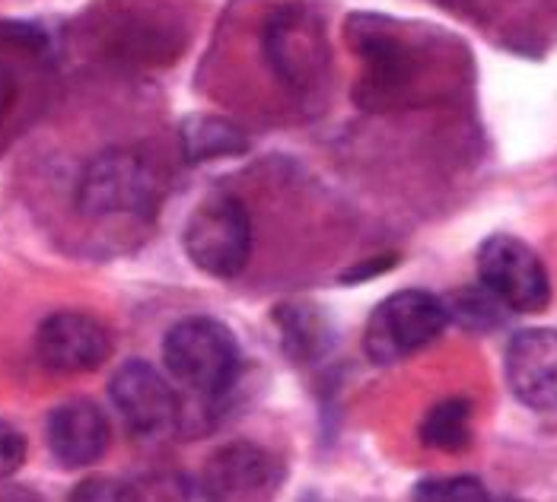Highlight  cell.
<instances>
[{
  "label": "cell",
  "mask_w": 557,
  "mask_h": 502,
  "mask_svg": "<svg viewBox=\"0 0 557 502\" xmlns=\"http://www.w3.org/2000/svg\"><path fill=\"white\" fill-rule=\"evenodd\" d=\"M350 51L360 58L363 74L354 86V102L367 112H392L421 105L433 96V71L446 67L459 51H440L449 42L443 33L408 26L395 16L354 13L344 26Z\"/></svg>",
  "instance_id": "obj_1"
},
{
  "label": "cell",
  "mask_w": 557,
  "mask_h": 502,
  "mask_svg": "<svg viewBox=\"0 0 557 502\" xmlns=\"http://www.w3.org/2000/svg\"><path fill=\"white\" fill-rule=\"evenodd\" d=\"M261 58L271 77L294 99H319L332 74V42L325 20L300 0L274 7L261 26Z\"/></svg>",
  "instance_id": "obj_2"
},
{
  "label": "cell",
  "mask_w": 557,
  "mask_h": 502,
  "mask_svg": "<svg viewBox=\"0 0 557 502\" xmlns=\"http://www.w3.org/2000/svg\"><path fill=\"white\" fill-rule=\"evenodd\" d=\"M163 366L172 381L195 398L220 401L239 381L243 347L220 318L188 315L163 337Z\"/></svg>",
  "instance_id": "obj_3"
},
{
  "label": "cell",
  "mask_w": 557,
  "mask_h": 502,
  "mask_svg": "<svg viewBox=\"0 0 557 502\" xmlns=\"http://www.w3.org/2000/svg\"><path fill=\"white\" fill-rule=\"evenodd\" d=\"M163 201V181L153 163L128 147H112L92 156L77 178L74 204L86 219H153Z\"/></svg>",
  "instance_id": "obj_4"
},
{
  "label": "cell",
  "mask_w": 557,
  "mask_h": 502,
  "mask_svg": "<svg viewBox=\"0 0 557 502\" xmlns=\"http://www.w3.org/2000/svg\"><path fill=\"white\" fill-rule=\"evenodd\" d=\"M185 258L214 280H236L252 258V216L236 194H211L182 229Z\"/></svg>",
  "instance_id": "obj_5"
},
{
  "label": "cell",
  "mask_w": 557,
  "mask_h": 502,
  "mask_svg": "<svg viewBox=\"0 0 557 502\" xmlns=\"http://www.w3.org/2000/svg\"><path fill=\"white\" fill-rule=\"evenodd\" d=\"M446 328L449 312L440 296L430 290H398L373 309L363 328V353L373 366H395L428 350Z\"/></svg>",
  "instance_id": "obj_6"
},
{
  "label": "cell",
  "mask_w": 557,
  "mask_h": 502,
  "mask_svg": "<svg viewBox=\"0 0 557 502\" xmlns=\"http://www.w3.org/2000/svg\"><path fill=\"white\" fill-rule=\"evenodd\" d=\"M478 284L507 312L535 315L552 305V277L539 251L510 233H497L478 249Z\"/></svg>",
  "instance_id": "obj_7"
},
{
  "label": "cell",
  "mask_w": 557,
  "mask_h": 502,
  "mask_svg": "<svg viewBox=\"0 0 557 502\" xmlns=\"http://www.w3.org/2000/svg\"><path fill=\"white\" fill-rule=\"evenodd\" d=\"M112 350L109 328L77 309L51 312L36 331V356L58 376H89L112 360Z\"/></svg>",
  "instance_id": "obj_8"
},
{
  "label": "cell",
  "mask_w": 557,
  "mask_h": 502,
  "mask_svg": "<svg viewBox=\"0 0 557 502\" xmlns=\"http://www.w3.org/2000/svg\"><path fill=\"white\" fill-rule=\"evenodd\" d=\"M109 398L119 417L125 419V426L140 439L166 436L182 417L175 388L147 360L122 363L109 381Z\"/></svg>",
  "instance_id": "obj_9"
},
{
  "label": "cell",
  "mask_w": 557,
  "mask_h": 502,
  "mask_svg": "<svg viewBox=\"0 0 557 502\" xmlns=\"http://www.w3.org/2000/svg\"><path fill=\"white\" fill-rule=\"evenodd\" d=\"M284 484V464L256 442H226L205 461L201 493L208 500H261Z\"/></svg>",
  "instance_id": "obj_10"
},
{
  "label": "cell",
  "mask_w": 557,
  "mask_h": 502,
  "mask_svg": "<svg viewBox=\"0 0 557 502\" xmlns=\"http://www.w3.org/2000/svg\"><path fill=\"white\" fill-rule=\"evenodd\" d=\"M504 376L513 398L539 414H557V331L525 328L510 340Z\"/></svg>",
  "instance_id": "obj_11"
},
{
  "label": "cell",
  "mask_w": 557,
  "mask_h": 502,
  "mask_svg": "<svg viewBox=\"0 0 557 502\" xmlns=\"http://www.w3.org/2000/svg\"><path fill=\"white\" fill-rule=\"evenodd\" d=\"M109 417L92 401L58 404L45 419V445L64 470L89 467L109 452Z\"/></svg>",
  "instance_id": "obj_12"
},
{
  "label": "cell",
  "mask_w": 557,
  "mask_h": 502,
  "mask_svg": "<svg viewBox=\"0 0 557 502\" xmlns=\"http://www.w3.org/2000/svg\"><path fill=\"white\" fill-rule=\"evenodd\" d=\"M271 322L277 328V347L294 366H319L325 363L335 347H338V328L325 315L322 305L306 302V299H290L274 305Z\"/></svg>",
  "instance_id": "obj_13"
},
{
  "label": "cell",
  "mask_w": 557,
  "mask_h": 502,
  "mask_svg": "<svg viewBox=\"0 0 557 502\" xmlns=\"http://www.w3.org/2000/svg\"><path fill=\"white\" fill-rule=\"evenodd\" d=\"M249 147H252V140H249L246 127L223 118V115L195 112L178 122V153L188 166L236 160V156H246Z\"/></svg>",
  "instance_id": "obj_14"
},
{
  "label": "cell",
  "mask_w": 557,
  "mask_h": 502,
  "mask_svg": "<svg viewBox=\"0 0 557 502\" xmlns=\"http://www.w3.org/2000/svg\"><path fill=\"white\" fill-rule=\"evenodd\" d=\"M472 401L469 398H446L440 404H433L421 426H418V439L424 449L433 452H466L472 445Z\"/></svg>",
  "instance_id": "obj_15"
},
{
  "label": "cell",
  "mask_w": 557,
  "mask_h": 502,
  "mask_svg": "<svg viewBox=\"0 0 557 502\" xmlns=\"http://www.w3.org/2000/svg\"><path fill=\"white\" fill-rule=\"evenodd\" d=\"M446 302V312H449V322H456L459 328L472 331V335H487L494 328L504 325V305L487 293L481 284L472 287V290H459L453 293Z\"/></svg>",
  "instance_id": "obj_16"
},
{
  "label": "cell",
  "mask_w": 557,
  "mask_h": 502,
  "mask_svg": "<svg viewBox=\"0 0 557 502\" xmlns=\"http://www.w3.org/2000/svg\"><path fill=\"white\" fill-rule=\"evenodd\" d=\"M411 500L421 502H481L487 500V487L472 474H446L418 480L411 490Z\"/></svg>",
  "instance_id": "obj_17"
},
{
  "label": "cell",
  "mask_w": 557,
  "mask_h": 502,
  "mask_svg": "<svg viewBox=\"0 0 557 502\" xmlns=\"http://www.w3.org/2000/svg\"><path fill=\"white\" fill-rule=\"evenodd\" d=\"M134 497L137 493L131 490V484L119 477H89L84 484H77V490L71 493V500L81 502H125Z\"/></svg>",
  "instance_id": "obj_18"
},
{
  "label": "cell",
  "mask_w": 557,
  "mask_h": 502,
  "mask_svg": "<svg viewBox=\"0 0 557 502\" xmlns=\"http://www.w3.org/2000/svg\"><path fill=\"white\" fill-rule=\"evenodd\" d=\"M26 452H29L26 436L16 426H10L7 419H0V480L13 477L23 467Z\"/></svg>",
  "instance_id": "obj_19"
},
{
  "label": "cell",
  "mask_w": 557,
  "mask_h": 502,
  "mask_svg": "<svg viewBox=\"0 0 557 502\" xmlns=\"http://www.w3.org/2000/svg\"><path fill=\"white\" fill-rule=\"evenodd\" d=\"M395 264H398V254H376V258H367L360 267L354 264L350 271H344L342 284H363V280H373V277L392 271Z\"/></svg>",
  "instance_id": "obj_20"
},
{
  "label": "cell",
  "mask_w": 557,
  "mask_h": 502,
  "mask_svg": "<svg viewBox=\"0 0 557 502\" xmlns=\"http://www.w3.org/2000/svg\"><path fill=\"white\" fill-rule=\"evenodd\" d=\"M13 102H16V80H13L7 71H0V122H3V115L10 112Z\"/></svg>",
  "instance_id": "obj_21"
},
{
  "label": "cell",
  "mask_w": 557,
  "mask_h": 502,
  "mask_svg": "<svg viewBox=\"0 0 557 502\" xmlns=\"http://www.w3.org/2000/svg\"><path fill=\"white\" fill-rule=\"evenodd\" d=\"M0 500H42L36 490H26V487H16V484H7V487H0Z\"/></svg>",
  "instance_id": "obj_22"
},
{
  "label": "cell",
  "mask_w": 557,
  "mask_h": 502,
  "mask_svg": "<svg viewBox=\"0 0 557 502\" xmlns=\"http://www.w3.org/2000/svg\"><path fill=\"white\" fill-rule=\"evenodd\" d=\"M433 3H440V7H472L478 0H433Z\"/></svg>",
  "instance_id": "obj_23"
}]
</instances>
